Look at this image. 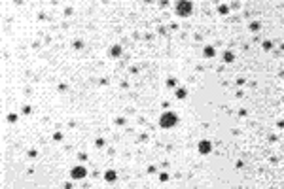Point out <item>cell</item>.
Listing matches in <instances>:
<instances>
[{"instance_id": "1", "label": "cell", "mask_w": 284, "mask_h": 189, "mask_svg": "<svg viewBox=\"0 0 284 189\" xmlns=\"http://www.w3.org/2000/svg\"><path fill=\"white\" fill-rule=\"evenodd\" d=\"M176 123H178V117H176L174 112H165L161 115V119H159V125H161L163 129H171V127H174Z\"/></svg>"}, {"instance_id": "2", "label": "cell", "mask_w": 284, "mask_h": 189, "mask_svg": "<svg viewBox=\"0 0 284 189\" xmlns=\"http://www.w3.org/2000/svg\"><path fill=\"white\" fill-rule=\"evenodd\" d=\"M191 9H193V4H191V2H178V4H176V11L180 15H189Z\"/></svg>"}, {"instance_id": "3", "label": "cell", "mask_w": 284, "mask_h": 189, "mask_svg": "<svg viewBox=\"0 0 284 189\" xmlns=\"http://www.w3.org/2000/svg\"><path fill=\"white\" fill-rule=\"evenodd\" d=\"M210 149H212V144L208 140H201V142H199V153L207 155V153H210Z\"/></svg>"}, {"instance_id": "4", "label": "cell", "mask_w": 284, "mask_h": 189, "mask_svg": "<svg viewBox=\"0 0 284 189\" xmlns=\"http://www.w3.org/2000/svg\"><path fill=\"white\" fill-rule=\"evenodd\" d=\"M70 174H72L74 180H81V178L87 174V170H85L83 167H76V168H72V172H70Z\"/></svg>"}, {"instance_id": "5", "label": "cell", "mask_w": 284, "mask_h": 189, "mask_svg": "<svg viewBox=\"0 0 284 189\" xmlns=\"http://www.w3.org/2000/svg\"><path fill=\"white\" fill-rule=\"evenodd\" d=\"M104 178H106V182H114V180L117 178V174H116L114 170H108L106 174H104Z\"/></svg>"}, {"instance_id": "6", "label": "cell", "mask_w": 284, "mask_h": 189, "mask_svg": "<svg viewBox=\"0 0 284 189\" xmlns=\"http://www.w3.org/2000/svg\"><path fill=\"white\" fill-rule=\"evenodd\" d=\"M205 57H214V47H205Z\"/></svg>"}, {"instance_id": "7", "label": "cell", "mask_w": 284, "mask_h": 189, "mask_svg": "<svg viewBox=\"0 0 284 189\" xmlns=\"http://www.w3.org/2000/svg\"><path fill=\"white\" fill-rule=\"evenodd\" d=\"M119 53H121V47H119V45H116V47H112V57H117Z\"/></svg>"}, {"instance_id": "8", "label": "cell", "mask_w": 284, "mask_h": 189, "mask_svg": "<svg viewBox=\"0 0 284 189\" xmlns=\"http://www.w3.org/2000/svg\"><path fill=\"white\" fill-rule=\"evenodd\" d=\"M176 97H178V99H184V97H186V91L184 89H176Z\"/></svg>"}, {"instance_id": "9", "label": "cell", "mask_w": 284, "mask_h": 189, "mask_svg": "<svg viewBox=\"0 0 284 189\" xmlns=\"http://www.w3.org/2000/svg\"><path fill=\"white\" fill-rule=\"evenodd\" d=\"M224 59H226L227 63H231V61H233V53H231V51H227V53L224 55Z\"/></svg>"}, {"instance_id": "10", "label": "cell", "mask_w": 284, "mask_h": 189, "mask_svg": "<svg viewBox=\"0 0 284 189\" xmlns=\"http://www.w3.org/2000/svg\"><path fill=\"white\" fill-rule=\"evenodd\" d=\"M227 9H229L227 6H224V4H222V6H220V14H227Z\"/></svg>"}, {"instance_id": "11", "label": "cell", "mask_w": 284, "mask_h": 189, "mask_svg": "<svg viewBox=\"0 0 284 189\" xmlns=\"http://www.w3.org/2000/svg\"><path fill=\"white\" fill-rule=\"evenodd\" d=\"M159 180H161V182H167L169 176H167V174H161V176H159Z\"/></svg>"}, {"instance_id": "12", "label": "cell", "mask_w": 284, "mask_h": 189, "mask_svg": "<svg viewBox=\"0 0 284 189\" xmlns=\"http://www.w3.org/2000/svg\"><path fill=\"white\" fill-rule=\"evenodd\" d=\"M250 28H252V30H258V28H260V25H258V23H254V25H250Z\"/></svg>"}]
</instances>
